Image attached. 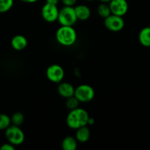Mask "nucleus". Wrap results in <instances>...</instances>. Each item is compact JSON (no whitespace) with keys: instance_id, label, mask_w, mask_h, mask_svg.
I'll return each instance as SVG.
<instances>
[{"instance_id":"nucleus-1","label":"nucleus","mask_w":150,"mask_h":150,"mask_svg":"<svg viewBox=\"0 0 150 150\" xmlns=\"http://www.w3.org/2000/svg\"><path fill=\"white\" fill-rule=\"evenodd\" d=\"M89 117L88 113L85 109L76 108L70 110L66 117V124L69 128L76 130L81 127L88 125Z\"/></svg>"},{"instance_id":"nucleus-2","label":"nucleus","mask_w":150,"mask_h":150,"mask_svg":"<svg viewBox=\"0 0 150 150\" xmlns=\"http://www.w3.org/2000/svg\"><path fill=\"white\" fill-rule=\"evenodd\" d=\"M56 40L63 46H71L76 42L77 35L73 26H61L56 32Z\"/></svg>"},{"instance_id":"nucleus-3","label":"nucleus","mask_w":150,"mask_h":150,"mask_svg":"<svg viewBox=\"0 0 150 150\" xmlns=\"http://www.w3.org/2000/svg\"><path fill=\"white\" fill-rule=\"evenodd\" d=\"M57 21L61 26H73L77 21L74 7L64 6L61 10H59Z\"/></svg>"},{"instance_id":"nucleus-4","label":"nucleus","mask_w":150,"mask_h":150,"mask_svg":"<svg viewBox=\"0 0 150 150\" xmlns=\"http://www.w3.org/2000/svg\"><path fill=\"white\" fill-rule=\"evenodd\" d=\"M5 136L9 143L12 144L14 146L21 144L25 139L23 130L19 127V126L14 125H10L6 129Z\"/></svg>"},{"instance_id":"nucleus-5","label":"nucleus","mask_w":150,"mask_h":150,"mask_svg":"<svg viewBox=\"0 0 150 150\" xmlns=\"http://www.w3.org/2000/svg\"><path fill=\"white\" fill-rule=\"evenodd\" d=\"M74 96L76 98L79 103H88L94 99L95 92L90 85L81 84L75 89Z\"/></svg>"},{"instance_id":"nucleus-6","label":"nucleus","mask_w":150,"mask_h":150,"mask_svg":"<svg viewBox=\"0 0 150 150\" xmlns=\"http://www.w3.org/2000/svg\"><path fill=\"white\" fill-rule=\"evenodd\" d=\"M59 10L56 4L46 2L41 9V16L45 21L53 23L58 18Z\"/></svg>"},{"instance_id":"nucleus-7","label":"nucleus","mask_w":150,"mask_h":150,"mask_svg":"<svg viewBox=\"0 0 150 150\" xmlns=\"http://www.w3.org/2000/svg\"><path fill=\"white\" fill-rule=\"evenodd\" d=\"M104 26L111 32H119L124 27V21L121 16L110 14L104 18Z\"/></svg>"},{"instance_id":"nucleus-8","label":"nucleus","mask_w":150,"mask_h":150,"mask_svg":"<svg viewBox=\"0 0 150 150\" xmlns=\"http://www.w3.org/2000/svg\"><path fill=\"white\" fill-rule=\"evenodd\" d=\"M46 75L50 81L53 83H60L64 78L65 72L61 66L54 64L49 66L46 71Z\"/></svg>"},{"instance_id":"nucleus-9","label":"nucleus","mask_w":150,"mask_h":150,"mask_svg":"<svg viewBox=\"0 0 150 150\" xmlns=\"http://www.w3.org/2000/svg\"><path fill=\"white\" fill-rule=\"evenodd\" d=\"M111 14L123 17L127 13L128 3L126 0H111L109 2Z\"/></svg>"},{"instance_id":"nucleus-10","label":"nucleus","mask_w":150,"mask_h":150,"mask_svg":"<svg viewBox=\"0 0 150 150\" xmlns=\"http://www.w3.org/2000/svg\"><path fill=\"white\" fill-rule=\"evenodd\" d=\"M75 89L73 85L68 82H63L59 84L57 87V92L59 95L61 97L65 98H69L74 95Z\"/></svg>"},{"instance_id":"nucleus-11","label":"nucleus","mask_w":150,"mask_h":150,"mask_svg":"<svg viewBox=\"0 0 150 150\" xmlns=\"http://www.w3.org/2000/svg\"><path fill=\"white\" fill-rule=\"evenodd\" d=\"M74 11L76 13L77 20H88L91 16V10L85 4H79L74 7Z\"/></svg>"},{"instance_id":"nucleus-12","label":"nucleus","mask_w":150,"mask_h":150,"mask_svg":"<svg viewBox=\"0 0 150 150\" xmlns=\"http://www.w3.org/2000/svg\"><path fill=\"white\" fill-rule=\"evenodd\" d=\"M11 46L16 51H22L27 45V40L24 36L21 35H16L11 40Z\"/></svg>"},{"instance_id":"nucleus-13","label":"nucleus","mask_w":150,"mask_h":150,"mask_svg":"<svg viewBox=\"0 0 150 150\" xmlns=\"http://www.w3.org/2000/svg\"><path fill=\"white\" fill-rule=\"evenodd\" d=\"M139 42L143 46L150 47V26L143 28L138 35Z\"/></svg>"},{"instance_id":"nucleus-14","label":"nucleus","mask_w":150,"mask_h":150,"mask_svg":"<svg viewBox=\"0 0 150 150\" xmlns=\"http://www.w3.org/2000/svg\"><path fill=\"white\" fill-rule=\"evenodd\" d=\"M76 141L81 143H85L88 141L90 138V130L86 126H83L76 129V135H75Z\"/></svg>"},{"instance_id":"nucleus-15","label":"nucleus","mask_w":150,"mask_h":150,"mask_svg":"<svg viewBox=\"0 0 150 150\" xmlns=\"http://www.w3.org/2000/svg\"><path fill=\"white\" fill-rule=\"evenodd\" d=\"M61 146L63 150H76L77 148V141L76 138L67 136L62 142Z\"/></svg>"},{"instance_id":"nucleus-16","label":"nucleus","mask_w":150,"mask_h":150,"mask_svg":"<svg viewBox=\"0 0 150 150\" xmlns=\"http://www.w3.org/2000/svg\"><path fill=\"white\" fill-rule=\"evenodd\" d=\"M97 13H98L99 16L103 18L108 17L111 14L109 4H107V3H101L97 7Z\"/></svg>"},{"instance_id":"nucleus-17","label":"nucleus","mask_w":150,"mask_h":150,"mask_svg":"<svg viewBox=\"0 0 150 150\" xmlns=\"http://www.w3.org/2000/svg\"><path fill=\"white\" fill-rule=\"evenodd\" d=\"M11 124V118L8 115L0 114V130H6Z\"/></svg>"},{"instance_id":"nucleus-18","label":"nucleus","mask_w":150,"mask_h":150,"mask_svg":"<svg viewBox=\"0 0 150 150\" xmlns=\"http://www.w3.org/2000/svg\"><path fill=\"white\" fill-rule=\"evenodd\" d=\"M14 0H0V13L9 11L12 8Z\"/></svg>"},{"instance_id":"nucleus-19","label":"nucleus","mask_w":150,"mask_h":150,"mask_svg":"<svg viewBox=\"0 0 150 150\" xmlns=\"http://www.w3.org/2000/svg\"><path fill=\"white\" fill-rule=\"evenodd\" d=\"M24 121V117L22 113L16 112L12 115L11 117V123L16 126H20L23 124Z\"/></svg>"},{"instance_id":"nucleus-20","label":"nucleus","mask_w":150,"mask_h":150,"mask_svg":"<svg viewBox=\"0 0 150 150\" xmlns=\"http://www.w3.org/2000/svg\"><path fill=\"white\" fill-rule=\"evenodd\" d=\"M79 101L76 99V98H75L74 96L70 97V98H67V100H66V108L70 111V110L75 109V108H78V105H79Z\"/></svg>"},{"instance_id":"nucleus-21","label":"nucleus","mask_w":150,"mask_h":150,"mask_svg":"<svg viewBox=\"0 0 150 150\" xmlns=\"http://www.w3.org/2000/svg\"><path fill=\"white\" fill-rule=\"evenodd\" d=\"M77 0H61L62 3L64 6H68V7H73L75 5Z\"/></svg>"},{"instance_id":"nucleus-22","label":"nucleus","mask_w":150,"mask_h":150,"mask_svg":"<svg viewBox=\"0 0 150 150\" xmlns=\"http://www.w3.org/2000/svg\"><path fill=\"white\" fill-rule=\"evenodd\" d=\"M0 149L1 150H14L15 149V146L14 145L10 143H7V144H4L2 146L0 147Z\"/></svg>"},{"instance_id":"nucleus-23","label":"nucleus","mask_w":150,"mask_h":150,"mask_svg":"<svg viewBox=\"0 0 150 150\" xmlns=\"http://www.w3.org/2000/svg\"><path fill=\"white\" fill-rule=\"evenodd\" d=\"M60 0H46V2L49 3V4H53L57 5V4L59 3Z\"/></svg>"},{"instance_id":"nucleus-24","label":"nucleus","mask_w":150,"mask_h":150,"mask_svg":"<svg viewBox=\"0 0 150 150\" xmlns=\"http://www.w3.org/2000/svg\"><path fill=\"white\" fill-rule=\"evenodd\" d=\"M21 1L25 3H34V2H36V1H38V0H21Z\"/></svg>"},{"instance_id":"nucleus-25","label":"nucleus","mask_w":150,"mask_h":150,"mask_svg":"<svg viewBox=\"0 0 150 150\" xmlns=\"http://www.w3.org/2000/svg\"><path fill=\"white\" fill-rule=\"evenodd\" d=\"M94 123V119L89 117V119H88V125H93Z\"/></svg>"},{"instance_id":"nucleus-26","label":"nucleus","mask_w":150,"mask_h":150,"mask_svg":"<svg viewBox=\"0 0 150 150\" xmlns=\"http://www.w3.org/2000/svg\"><path fill=\"white\" fill-rule=\"evenodd\" d=\"M99 1L101 3H107H107L110 2L111 0H99Z\"/></svg>"},{"instance_id":"nucleus-27","label":"nucleus","mask_w":150,"mask_h":150,"mask_svg":"<svg viewBox=\"0 0 150 150\" xmlns=\"http://www.w3.org/2000/svg\"><path fill=\"white\" fill-rule=\"evenodd\" d=\"M85 1H94V0H85Z\"/></svg>"}]
</instances>
